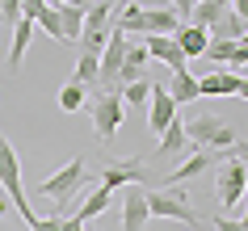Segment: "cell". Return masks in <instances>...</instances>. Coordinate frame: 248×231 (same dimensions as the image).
Instances as JSON below:
<instances>
[{
    "label": "cell",
    "mask_w": 248,
    "mask_h": 231,
    "mask_svg": "<svg viewBox=\"0 0 248 231\" xmlns=\"http://www.w3.org/2000/svg\"><path fill=\"white\" fill-rule=\"evenodd\" d=\"M89 185V160L84 155H72L59 172H51V177H42V185H38V198H51V206H72L80 198V189Z\"/></svg>",
    "instance_id": "1"
},
{
    "label": "cell",
    "mask_w": 248,
    "mask_h": 231,
    "mask_svg": "<svg viewBox=\"0 0 248 231\" xmlns=\"http://www.w3.org/2000/svg\"><path fill=\"white\" fill-rule=\"evenodd\" d=\"M0 189H4V198H13L21 223L34 231L38 215H34V206H30V198H26V185H21V155H17V147L4 139V135H0Z\"/></svg>",
    "instance_id": "2"
},
{
    "label": "cell",
    "mask_w": 248,
    "mask_h": 231,
    "mask_svg": "<svg viewBox=\"0 0 248 231\" xmlns=\"http://www.w3.org/2000/svg\"><path fill=\"white\" fill-rule=\"evenodd\" d=\"M89 114H93V130H97V143H109L118 130H122L126 105H122V97H118V92H93Z\"/></svg>",
    "instance_id": "3"
},
{
    "label": "cell",
    "mask_w": 248,
    "mask_h": 231,
    "mask_svg": "<svg viewBox=\"0 0 248 231\" xmlns=\"http://www.w3.org/2000/svg\"><path fill=\"white\" fill-rule=\"evenodd\" d=\"M109 26H114V0H101L84 13V26H80V51L84 55H101L105 42H109Z\"/></svg>",
    "instance_id": "4"
},
{
    "label": "cell",
    "mask_w": 248,
    "mask_h": 231,
    "mask_svg": "<svg viewBox=\"0 0 248 231\" xmlns=\"http://www.w3.org/2000/svg\"><path fill=\"white\" fill-rule=\"evenodd\" d=\"M185 135H189V143H198V147H232L240 135H235L227 122H219L215 114H198L185 122Z\"/></svg>",
    "instance_id": "5"
},
{
    "label": "cell",
    "mask_w": 248,
    "mask_h": 231,
    "mask_svg": "<svg viewBox=\"0 0 248 231\" xmlns=\"http://www.w3.org/2000/svg\"><path fill=\"white\" fill-rule=\"evenodd\" d=\"M147 215L181 218L185 227H198V215H194V206H189V198L177 193V189H147Z\"/></svg>",
    "instance_id": "6"
},
{
    "label": "cell",
    "mask_w": 248,
    "mask_h": 231,
    "mask_svg": "<svg viewBox=\"0 0 248 231\" xmlns=\"http://www.w3.org/2000/svg\"><path fill=\"white\" fill-rule=\"evenodd\" d=\"M244 185H248V168L240 160H223V172L215 181V198L223 210H240L244 206Z\"/></svg>",
    "instance_id": "7"
},
{
    "label": "cell",
    "mask_w": 248,
    "mask_h": 231,
    "mask_svg": "<svg viewBox=\"0 0 248 231\" xmlns=\"http://www.w3.org/2000/svg\"><path fill=\"white\" fill-rule=\"evenodd\" d=\"M126 59V34L109 26V42L101 51V76H97V92H118V72Z\"/></svg>",
    "instance_id": "8"
},
{
    "label": "cell",
    "mask_w": 248,
    "mask_h": 231,
    "mask_svg": "<svg viewBox=\"0 0 248 231\" xmlns=\"http://www.w3.org/2000/svg\"><path fill=\"white\" fill-rule=\"evenodd\" d=\"M101 185L105 189H126V185H147V160L143 155H126L101 168Z\"/></svg>",
    "instance_id": "9"
},
{
    "label": "cell",
    "mask_w": 248,
    "mask_h": 231,
    "mask_svg": "<svg viewBox=\"0 0 248 231\" xmlns=\"http://www.w3.org/2000/svg\"><path fill=\"white\" fill-rule=\"evenodd\" d=\"M177 114H181V109H177V101L169 97V89H164V84H152V97H147V130H152V135H164Z\"/></svg>",
    "instance_id": "10"
},
{
    "label": "cell",
    "mask_w": 248,
    "mask_h": 231,
    "mask_svg": "<svg viewBox=\"0 0 248 231\" xmlns=\"http://www.w3.org/2000/svg\"><path fill=\"white\" fill-rule=\"evenodd\" d=\"M143 51H147V59L164 63L169 72H185V67H189V59L181 55V46H177V38H172V34H147Z\"/></svg>",
    "instance_id": "11"
},
{
    "label": "cell",
    "mask_w": 248,
    "mask_h": 231,
    "mask_svg": "<svg viewBox=\"0 0 248 231\" xmlns=\"http://www.w3.org/2000/svg\"><path fill=\"white\" fill-rule=\"evenodd\" d=\"M147 227V185H126L122 198V231H143Z\"/></svg>",
    "instance_id": "12"
},
{
    "label": "cell",
    "mask_w": 248,
    "mask_h": 231,
    "mask_svg": "<svg viewBox=\"0 0 248 231\" xmlns=\"http://www.w3.org/2000/svg\"><path fill=\"white\" fill-rule=\"evenodd\" d=\"M235 92H240V76L232 67H219V72L198 80V97H235Z\"/></svg>",
    "instance_id": "13"
},
{
    "label": "cell",
    "mask_w": 248,
    "mask_h": 231,
    "mask_svg": "<svg viewBox=\"0 0 248 231\" xmlns=\"http://www.w3.org/2000/svg\"><path fill=\"white\" fill-rule=\"evenodd\" d=\"M34 34H38V26H34L30 17H21V21L13 26V42H9V67H13V72H21V59H26Z\"/></svg>",
    "instance_id": "14"
},
{
    "label": "cell",
    "mask_w": 248,
    "mask_h": 231,
    "mask_svg": "<svg viewBox=\"0 0 248 231\" xmlns=\"http://www.w3.org/2000/svg\"><path fill=\"white\" fill-rule=\"evenodd\" d=\"M143 63H147V51H143V46H135V42H126V59H122V72H118V92L126 89V84H135V80L147 76Z\"/></svg>",
    "instance_id": "15"
},
{
    "label": "cell",
    "mask_w": 248,
    "mask_h": 231,
    "mask_svg": "<svg viewBox=\"0 0 248 231\" xmlns=\"http://www.w3.org/2000/svg\"><path fill=\"white\" fill-rule=\"evenodd\" d=\"M172 38H177V46H181L185 59H202V55H206V46H210L206 30H198V26H181Z\"/></svg>",
    "instance_id": "16"
},
{
    "label": "cell",
    "mask_w": 248,
    "mask_h": 231,
    "mask_svg": "<svg viewBox=\"0 0 248 231\" xmlns=\"http://www.w3.org/2000/svg\"><path fill=\"white\" fill-rule=\"evenodd\" d=\"M206 168H210V155H206V152H194V155H189V160H185L181 168H172L169 177H164V189H177L181 181H189V177H202Z\"/></svg>",
    "instance_id": "17"
},
{
    "label": "cell",
    "mask_w": 248,
    "mask_h": 231,
    "mask_svg": "<svg viewBox=\"0 0 248 231\" xmlns=\"http://www.w3.org/2000/svg\"><path fill=\"white\" fill-rule=\"evenodd\" d=\"M185 147H189V135H185V122H181V114L169 122V130L160 135V147H156V155H181Z\"/></svg>",
    "instance_id": "18"
},
{
    "label": "cell",
    "mask_w": 248,
    "mask_h": 231,
    "mask_svg": "<svg viewBox=\"0 0 248 231\" xmlns=\"http://www.w3.org/2000/svg\"><path fill=\"white\" fill-rule=\"evenodd\" d=\"M244 30H248V26L232 13V9H227V13H223L219 21L206 30V38H210V42H240V38H244Z\"/></svg>",
    "instance_id": "19"
},
{
    "label": "cell",
    "mask_w": 248,
    "mask_h": 231,
    "mask_svg": "<svg viewBox=\"0 0 248 231\" xmlns=\"http://www.w3.org/2000/svg\"><path fill=\"white\" fill-rule=\"evenodd\" d=\"M109 202H114V189H105V185H97V189H93L89 198L80 202L76 218H80V223H93L97 215H105V210H109Z\"/></svg>",
    "instance_id": "20"
},
{
    "label": "cell",
    "mask_w": 248,
    "mask_h": 231,
    "mask_svg": "<svg viewBox=\"0 0 248 231\" xmlns=\"http://www.w3.org/2000/svg\"><path fill=\"white\" fill-rule=\"evenodd\" d=\"M169 97L177 101V109H181V105H189V101H198V76H189V67H185V72H172Z\"/></svg>",
    "instance_id": "21"
},
{
    "label": "cell",
    "mask_w": 248,
    "mask_h": 231,
    "mask_svg": "<svg viewBox=\"0 0 248 231\" xmlns=\"http://www.w3.org/2000/svg\"><path fill=\"white\" fill-rule=\"evenodd\" d=\"M97 76H101V55H84L80 51V63H76V84H84V89H93L97 84Z\"/></svg>",
    "instance_id": "22"
},
{
    "label": "cell",
    "mask_w": 248,
    "mask_h": 231,
    "mask_svg": "<svg viewBox=\"0 0 248 231\" xmlns=\"http://www.w3.org/2000/svg\"><path fill=\"white\" fill-rule=\"evenodd\" d=\"M84 97H89V89H84V84H76V80H67L63 89H59V109H63V114H80Z\"/></svg>",
    "instance_id": "23"
},
{
    "label": "cell",
    "mask_w": 248,
    "mask_h": 231,
    "mask_svg": "<svg viewBox=\"0 0 248 231\" xmlns=\"http://www.w3.org/2000/svg\"><path fill=\"white\" fill-rule=\"evenodd\" d=\"M34 26H38L42 34H51L55 42H67V34H63V21H59V9H55V4H46V9H42V13L34 17Z\"/></svg>",
    "instance_id": "24"
},
{
    "label": "cell",
    "mask_w": 248,
    "mask_h": 231,
    "mask_svg": "<svg viewBox=\"0 0 248 231\" xmlns=\"http://www.w3.org/2000/svg\"><path fill=\"white\" fill-rule=\"evenodd\" d=\"M118 97H122V105H135V109H143L147 97H152V80H147V76H143V80H135V84H126Z\"/></svg>",
    "instance_id": "25"
},
{
    "label": "cell",
    "mask_w": 248,
    "mask_h": 231,
    "mask_svg": "<svg viewBox=\"0 0 248 231\" xmlns=\"http://www.w3.org/2000/svg\"><path fill=\"white\" fill-rule=\"evenodd\" d=\"M59 21H63L67 42H80V26H84V13H76L72 4H59Z\"/></svg>",
    "instance_id": "26"
},
{
    "label": "cell",
    "mask_w": 248,
    "mask_h": 231,
    "mask_svg": "<svg viewBox=\"0 0 248 231\" xmlns=\"http://www.w3.org/2000/svg\"><path fill=\"white\" fill-rule=\"evenodd\" d=\"M21 4H26V0H0V26L13 30L17 21H21Z\"/></svg>",
    "instance_id": "27"
},
{
    "label": "cell",
    "mask_w": 248,
    "mask_h": 231,
    "mask_svg": "<svg viewBox=\"0 0 248 231\" xmlns=\"http://www.w3.org/2000/svg\"><path fill=\"white\" fill-rule=\"evenodd\" d=\"M232 51H235V42H210L206 59H210V63H232Z\"/></svg>",
    "instance_id": "28"
},
{
    "label": "cell",
    "mask_w": 248,
    "mask_h": 231,
    "mask_svg": "<svg viewBox=\"0 0 248 231\" xmlns=\"http://www.w3.org/2000/svg\"><path fill=\"white\" fill-rule=\"evenodd\" d=\"M34 231H63V215H59V210H55V215L38 218V223H34Z\"/></svg>",
    "instance_id": "29"
},
{
    "label": "cell",
    "mask_w": 248,
    "mask_h": 231,
    "mask_svg": "<svg viewBox=\"0 0 248 231\" xmlns=\"http://www.w3.org/2000/svg\"><path fill=\"white\" fill-rule=\"evenodd\" d=\"M172 4V13L181 17V21H189V17H194V9H198V0H169Z\"/></svg>",
    "instance_id": "30"
},
{
    "label": "cell",
    "mask_w": 248,
    "mask_h": 231,
    "mask_svg": "<svg viewBox=\"0 0 248 231\" xmlns=\"http://www.w3.org/2000/svg\"><path fill=\"white\" fill-rule=\"evenodd\" d=\"M215 231H244V227H240V218H227V215H219V218H215Z\"/></svg>",
    "instance_id": "31"
},
{
    "label": "cell",
    "mask_w": 248,
    "mask_h": 231,
    "mask_svg": "<svg viewBox=\"0 0 248 231\" xmlns=\"http://www.w3.org/2000/svg\"><path fill=\"white\" fill-rule=\"evenodd\" d=\"M232 147H235V160H240V164L248 168V139H235Z\"/></svg>",
    "instance_id": "32"
},
{
    "label": "cell",
    "mask_w": 248,
    "mask_h": 231,
    "mask_svg": "<svg viewBox=\"0 0 248 231\" xmlns=\"http://www.w3.org/2000/svg\"><path fill=\"white\" fill-rule=\"evenodd\" d=\"M67 4H72V9H76V13H89L93 4H101V0H67Z\"/></svg>",
    "instance_id": "33"
},
{
    "label": "cell",
    "mask_w": 248,
    "mask_h": 231,
    "mask_svg": "<svg viewBox=\"0 0 248 231\" xmlns=\"http://www.w3.org/2000/svg\"><path fill=\"white\" fill-rule=\"evenodd\" d=\"M84 227H89V223H80L76 215H72V218H63V231H84Z\"/></svg>",
    "instance_id": "34"
},
{
    "label": "cell",
    "mask_w": 248,
    "mask_h": 231,
    "mask_svg": "<svg viewBox=\"0 0 248 231\" xmlns=\"http://www.w3.org/2000/svg\"><path fill=\"white\" fill-rule=\"evenodd\" d=\"M235 97H244V101H248V76H240V92H235Z\"/></svg>",
    "instance_id": "35"
},
{
    "label": "cell",
    "mask_w": 248,
    "mask_h": 231,
    "mask_svg": "<svg viewBox=\"0 0 248 231\" xmlns=\"http://www.w3.org/2000/svg\"><path fill=\"white\" fill-rule=\"evenodd\" d=\"M240 227H244V231H248V210H244V215H240Z\"/></svg>",
    "instance_id": "36"
},
{
    "label": "cell",
    "mask_w": 248,
    "mask_h": 231,
    "mask_svg": "<svg viewBox=\"0 0 248 231\" xmlns=\"http://www.w3.org/2000/svg\"><path fill=\"white\" fill-rule=\"evenodd\" d=\"M0 231H4V202H0Z\"/></svg>",
    "instance_id": "37"
},
{
    "label": "cell",
    "mask_w": 248,
    "mask_h": 231,
    "mask_svg": "<svg viewBox=\"0 0 248 231\" xmlns=\"http://www.w3.org/2000/svg\"><path fill=\"white\" fill-rule=\"evenodd\" d=\"M244 210H248V185H244Z\"/></svg>",
    "instance_id": "38"
},
{
    "label": "cell",
    "mask_w": 248,
    "mask_h": 231,
    "mask_svg": "<svg viewBox=\"0 0 248 231\" xmlns=\"http://www.w3.org/2000/svg\"><path fill=\"white\" fill-rule=\"evenodd\" d=\"M240 42H244V46H248V30H244V38H240Z\"/></svg>",
    "instance_id": "39"
},
{
    "label": "cell",
    "mask_w": 248,
    "mask_h": 231,
    "mask_svg": "<svg viewBox=\"0 0 248 231\" xmlns=\"http://www.w3.org/2000/svg\"><path fill=\"white\" fill-rule=\"evenodd\" d=\"M84 231H89V227H84Z\"/></svg>",
    "instance_id": "40"
}]
</instances>
